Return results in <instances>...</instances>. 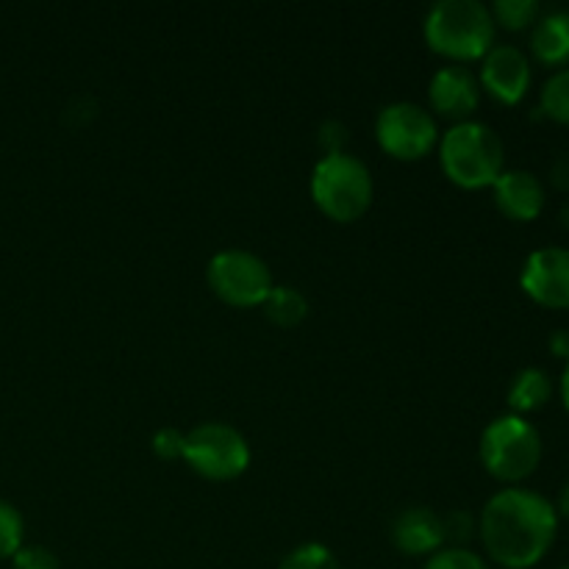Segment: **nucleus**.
Masks as SVG:
<instances>
[{"label":"nucleus","instance_id":"nucleus-1","mask_svg":"<svg viewBox=\"0 0 569 569\" xmlns=\"http://www.w3.org/2000/svg\"><path fill=\"white\" fill-rule=\"evenodd\" d=\"M559 533V515L548 498L531 489H500L487 500L478 537L489 559L503 569H531L550 553Z\"/></svg>","mask_w":569,"mask_h":569},{"label":"nucleus","instance_id":"nucleus-2","mask_svg":"<svg viewBox=\"0 0 569 569\" xmlns=\"http://www.w3.org/2000/svg\"><path fill=\"white\" fill-rule=\"evenodd\" d=\"M495 31L492 11L481 0H442L431 6L422 26L428 48L461 67L481 61L495 48Z\"/></svg>","mask_w":569,"mask_h":569},{"label":"nucleus","instance_id":"nucleus-3","mask_svg":"<svg viewBox=\"0 0 569 569\" xmlns=\"http://www.w3.org/2000/svg\"><path fill=\"white\" fill-rule=\"evenodd\" d=\"M439 161L450 183L461 189L495 187L506 170V148L495 128L483 122H456L439 142Z\"/></svg>","mask_w":569,"mask_h":569},{"label":"nucleus","instance_id":"nucleus-4","mask_svg":"<svg viewBox=\"0 0 569 569\" xmlns=\"http://www.w3.org/2000/svg\"><path fill=\"white\" fill-rule=\"evenodd\" d=\"M311 198L328 220L342 222V226L361 220L372 206L370 170L348 150L322 156L311 172Z\"/></svg>","mask_w":569,"mask_h":569},{"label":"nucleus","instance_id":"nucleus-5","mask_svg":"<svg viewBox=\"0 0 569 569\" xmlns=\"http://www.w3.org/2000/svg\"><path fill=\"white\" fill-rule=\"evenodd\" d=\"M481 465L500 483L526 481L542 465V437L526 417H498L481 433Z\"/></svg>","mask_w":569,"mask_h":569},{"label":"nucleus","instance_id":"nucleus-6","mask_svg":"<svg viewBox=\"0 0 569 569\" xmlns=\"http://www.w3.org/2000/svg\"><path fill=\"white\" fill-rule=\"evenodd\" d=\"M183 461L206 481H233L250 467L248 439L228 422H203L187 433Z\"/></svg>","mask_w":569,"mask_h":569},{"label":"nucleus","instance_id":"nucleus-7","mask_svg":"<svg viewBox=\"0 0 569 569\" xmlns=\"http://www.w3.org/2000/svg\"><path fill=\"white\" fill-rule=\"evenodd\" d=\"M209 289L233 309H259L272 292V272L250 250H222L206 267Z\"/></svg>","mask_w":569,"mask_h":569},{"label":"nucleus","instance_id":"nucleus-8","mask_svg":"<svg viewBox=\"0 0 569 569\" xmlns=\"http://www.w3.org/2000/svg\"><path fill=\"white\" fill-rule=\"evenodd\" d=\"M376 139L387 156L398 161H420L439 144L437 117L420 103L398 100L383 106L376 120Z\"/></svg>","mask_w":569,"mask_h":569},{"label":"nucleus","instance_id":"nucleus-9","mask_svg":"<svg viewBox=\"0 0 569 569\" xmlns=\"http://www.w3.org/2000/svg\"><path fill=\"white\" fill-rule=\"evenodd\" d=\"M520 287L533 303L545 309H569V250H533L520 272Z\"/></svg>","mask_w":569,"mask_h":569},{"label":"nucleus","instance_id":"nucleus-10","mask_svg":"<svg viewBox=\"0 0 569 569\" xmlns=\"http://www.w3.org/2000/svg\"><path fill=\"white\" fill-rule=\"evenodd\" d=\"M531 61L515 44H495L481 59V83L483 92L503 106H517L531 89Z\"/></svg>","mask_w":569,"mask_h":569},{"label":"nucleus","instance_id":"nucleus-11","mask_svg":"<svg viewBox=\"0 0 569 569\" xmlns=\"http://www.w3.org/2000/svg\"><path fill=\"white\" fill-rule=\"evenodd\" d=\"M428 100H431V114L442 120L467 122L478 111L481 103V83L467 67L448 64L433 72L428 83Z\"/></svg>","mask_w":569,"mask_h":569},{"label":"nucleus","instance_id":"nucleus-12","mask_svg":"<svg viewBox=\"0 0 569 569\" xmlns=\"http://www.w3.org/2000/svg\"><path fill=\"white\" fill-rule=\"evenodd\" d=\"M392 545L403 556H433L445 545L442 517L428 506L403 509L392 522Z\"/></svg>","mask_w":569,"mask_h":569},{"label":"nucleus","instance_id":"nucleus-13","mask_svg":"<svg viewBox=\"0 0 569 569\" xmlns=\"http://www.w3.org/2000/svg\"><path fill=\"white\" fill-rule=\"evenodd\" d=\"M495 206L515 222H533L545 209V187L533 172L503 170L495 181Z\"/></svg>","mask_w":569,"mask_h":569},{"label":"nucleus","instance_id":"nucleus-14","mask_svg":"<svg viewBox=\"0 0 569 569\" xmlns=\"http://www.w3.org/2000/svg\"><path fill=\"white\" fill-rule=\"evenodd\" d=\"M531 53L545 67H569V9L539 17L531 28Z\"/></svg>","mask_w":569,"mask_h":569},{"label":"nucleus","instance_id":"nucleus-15","mask_svg":"<svg viewBox=\"0 0 569 569\" xmlns=\"http://www.w3.org/2000/svg\"><path fill=\"white\" fill-rule=\"evenodd\" d=\"M550 398H553V381H550L548 372L539 370V367H526L515 376L506 400H509L511 415L522 417L545 409Z\"/></svg>","mask_w":569,"mask_h":569},{"label":"nucleus","instance_id":"nucleus-16","mask_svg":"<svg viewBox=\"0 0 569 569\" xmlns=\"http://www.w3.org/2000/svg\"><path fill=\"white\" fill-rule=\"evenodd\" d=\"M264 315L272 326L295 328L309 317V300L295 287H272V292L264 300Z\"/></svg>","mask_w":569,"mask_h":569},{"label":"nucleus","instance_id":"nucleus-17","mask_svg":"<svg viewBox=\"0 0 569 569\" xmlns=\"http://www.w3.org/2000/svg\"><path fill=\"white\" fill-rule=\"evenodd\" d=\"M539 111H542L548 120L569 128V67L556 70L553 76L545 81L542 94H539Z\"/></svg>","mask_w":569,"mask_h":569},{"label":"nucleus","instance_id":"nucleus-18","mask_svg":"<svg viewBox=\"0 0 569 569\" xmlns=\"http://www.w3.org/2000/svg\"><path fill=\"white\" fill-rule=\"evenodd\" d=\"M489 11H492L495 26L506 28V31H528L539 20L537 0H498L495 6H489Z\"/></svg>","mask_w":569,"mask_h":569},{"label":"nucleus","instance_id":"nucleus-19","mask_svg":"<svg viewBox=\"0 0 569 569\" xmlns=\"http://www.w3.org/2000/svg\"><path fill=\"white\" fill-rule=\"evenodd\" d=\"M278 569H342L339 567L337 556L320 542H309L295 548L287 559L278 565Z\"/></svg>","mask_w":569,"mask_h":569},{"label":"nucleus","instance_id":"nucleus-20","mask_svg":"<svg viewBox=\"0 0 569 569\" xmlns=\"http://www.w3.org/2000/svg\"><path fill=\"white\" fill-rule=\"evenodd\" d=\"M22 537H26L22 515L11 503L0 500V559H11L22 548Z\"/></svg>","mask_w":569,"mask_h":569},{"label":"nucleus","instance_id":"nucleus-21","mask_svg":"<svg viewBox=\"0 0 569 569\" xmlns=\"http://www.w3.org/2000/svg\"><path fill=\"white\" fill-rule=\"evenodd\" d=\"M426 569H489V565L470 548H442L428 559Z\"/></svg>","mask_w":569,"mask_h":569},{"label":"nucleus","instance_id":"nucleus-22","mask_svg":"<svg viewBox=\"0 0 569 569\" xmlns=\"http://www.w3.org/2000/svg\"><path fill=\"white\" fill-rule=\"evenodd\" d=\"M11 567L14 569H61L59 556L44 545H22L14 556H11Z\"/></svg>","mask_w":569,"mask_h":569},{"label":"nucleus","instance_id":"nucleus-23","mask_svg":"<svg viewBox=\"0 0 569 569\" xmlns=\"http://www.w3.org/2000/svg\"><path fill=\"white\" fill-rule=\"evenodd\" d=\"M150 448L161 461H178L183 459V450H187V433L178 431V428H161L153 433Z\"/></svg>","mask_w":569,"mask_h":569},{"label":"nucleus","instance_id":"nucleus-24","mask_svg":"<svg viewBox=\"0 0 569 569\" xmlns=\"http://www.w3.org/2000/svg\"><path fill=\"white\" fill-rule=\"evenodd\" d=\"M442 528L445 542H450V548H465L476 533V522L467 511H450L448 517H442Z\"/></svg>","mask_w":569,"mask_h":569},{"label":"nucleus","instance_id":"nucleus-25","mask_svg":"<svg viewBox=\"0 0 569 569\" xmlns=\"http://www.w3.org/2000/svg\"><path fill=\"white\" fill-rule=\"evenodd\" d=\"M320 144L326 150V156L333 153H345V144H348V128L337 120L322 122L320 128Z\"/></svg>","mask_w":569,"mask_h":569},{"label":"nucleus","instance_id":"nucleus-26","mask_svg":"<svg viewBox=\"0 0 569 569\" xmlns=\"http://www.w3.org/2000/svg\"><path fill=\"white\" fill-rule=\"evenodd\" d=\"M550 353L556 356V359H565L569 361V331H553V337H550Z\"/></svg>","mask_w":569,"mask_h":569},{"label":"nucleus","instance_id":"nucleus-27","mask_svg":"<svg viewBox=\"0 0 569 569\" xmlns=\"http://www.w3.org/2000/svg\"><path fill=\"white\" fill-rule=\"evenodd\" d=\"M556 515L565 517V520H569V481L561 487L559 492V503H556Z\"/></svg>","mask_w":569,"mask_h":569},{"label":"nucleus","instance_id":"nucleus-28","mask_svg":"<svg viewBox=\"0 0 569 569\" xmlns=\"http://www.w3.org/2000/svg\"><path fill=\"white\" fill-rule=\"evenodd\" d=\"M561 400H565V409L569 411V361L565 365V372H561Z\"/></svg>","mask_w":569,"mask_h":569},{"label":"nucleus","instance_id":"nucleus-29","mask_svg":"<svg viewBox=\"0 0 569 569\" xmlns=\"http://www.w3.org/2000/svg\"><path fill=\"white\" fill-rule=\"evenodd\" d=\"M565 220H567V222H565V226H567V228H569V209H567V211H565Z\"/></svg>","mask_w":569,"mask_h":569},{"label":"nucleus","instance_id":"nucleus-30","mask_svg":"<svg viewBox=\"0 0 569 569\" xmlns=\"http://www.w3.org/2000/svg\"><path fill=\"white\" fill-rule=\"evenodd\" d=\"M559 569H569V561H567V565H561V567H559Z\"/></svg>","mask_w":569,"mask_h":569}]
</instances>
